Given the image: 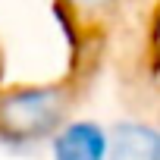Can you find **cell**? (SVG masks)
Segmentation results:
<instances>
[{"mask_svg":"<svg viewBox=\"0 0 160 160\" xmlns=\"http://www.w3.org/2000/svg\"><path fill=\"white\" fill-rule=\"evenodd\" d=\"M63 94L53 88H28L0 101V132L16 141L38 138L60 122Z\"/></svg>","mask_w":160,"mask_h":160,"instance_id":"obj_1","label":"cell"},{"mask_svg":"<svg viewBox=\"0 0 160 160\" xmlns=\"http://www.w3.org/2000/svg\"><path fill=\"white\" fill-rule=\"evenodd\" d=\"M107 138L94 122H72L53 141V160H104Z\"/></svg>","mask_w":160,"mask_h":160,"instance_id":"obj_2","label":"cell"},{"mask_svg":"<svg viewBox=\"0 0 160 160\" xmlns=\"http://www.w3.org/2000/svg\"><path fill=\"white\" fill-rule=\"evenodd\" d=\"M110 157L113 160H160V132L148 126H119Z\"/></svg>","mask_w":160,"mask_h":160,"instance_id":"obj_3","label":"cell"},{"mask_svg":"<svg viewBox=\"0 0 160 160\" xmlns=\"http://www.w3.org/2000/svg\"><path fill=\"white\" fill-rule=\"evenodd\" d=\"M85 3H107V0H85Z\"/></svg>","mask_w":160,"mask_h":160,"instance_id":"obj_4","label":"cell"}]
</instances>
